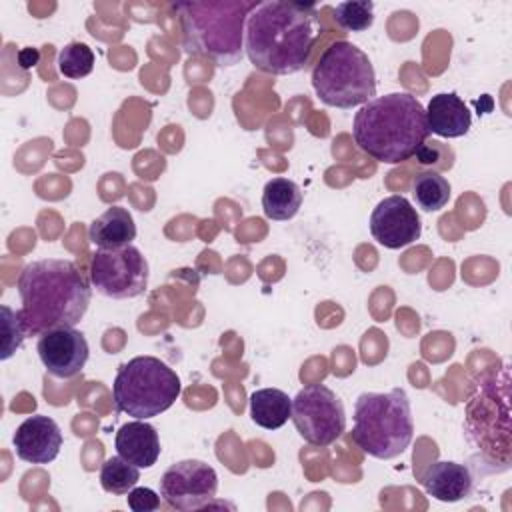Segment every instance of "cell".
I'll return each mask as SVG.
<instances>
[{
	"mask_svg": "<svg viewBox=\"0 0 512 512\" xmlns=\"http://www.w3.org/2000/svg\"><path fill=\"white\" fill-rule=\"evenodd\" d=\"M322 36V20L314 2H256L246 20L244 52L262 72L288 76L300 72Z\"/></svg>",
	"mask_w": 512,
	"mask_h": 512,
	"instance_id": "obj_1",
	"label": "cell"
},
{
	"mask_svg": "<svg viewBox=\"0 0 512 512\" xmlns=\"http://www.w3.org/2000/svg\"><path fill=\"white\" fill-rule=\"evenodd\" d=\"M18 294L28 336L78 324L92 298L88 280L72 260L64 258H42L26 264L18 276Z\"/></svg>",
	"mask_w": 512,
	"mask_h": 512,
	"instance_id": "obj_2",
	"label": "cell"
},
{
	"mask_svg": "<svg viewBox=\"0 0 512 512\" xmlns=\"http://www.w3.org/2000/svg\"><path fill=\"white\" fill-rule=\"evenodd\" d=\"M426 110L408 92L376 96L354 114L356 146L382 164H400L416 156L428 138Z\"/></svg>",
	"mask_w": 512,
	"mask_h": 512,
	"instance_id": "obj_3",
	"label": "cell"
},
{
	"mask_svg": "<svg viewBox=\"0 0 512 512\" xmlns=\"http://www.w3.org/2000/svg\"><path fill=\"white\" fill-rule=\"evenodd\" d=\"M256 2L208 0L178 2L182 46L190 56L210 58L216 66H234L244 56V30Z\"/></svg>",
	"mask_w": 512,
	"mask_h": 512,
	"instance_id": "obj_4",
	"label": "cell"
},
{
	"mask_svg": "<svg viewBox=\"0 0 512 512\" xmlns=\"http://www.w3.org/2000/svg\"><path fill=\"white\" fill-rule=\"evenodd\" d=\"M414 436L412 408L402 388L390 392H362L354 402L352 440L378 460L400 456Z\"/></svg>",
	"mask_w": 512,
	"mask_h": 512,
	"instance_id": "obj_5",
	"label": "cell"
},
{
	"mask_svg": "<svg viewBox=\"0 0 512 512\" xmlns=\"http://www.w3.org/2000/svg\"><path fill=\"white\" fill-rule=\"evenodd\" d=\"M312 88L322 104L350 110L376 98V72L364 50L336 40L314 64Z\"/></svg>",
	"mask_w": 512,
	"mask_h": 512,
	"instance_id": "obj_6",
	"label": "cell"
},
{
	"mask_svg": "<svg viewBox=\"0 0 512 512\" xmlns=\"http://www.w3.org/2000/svg\"><path fill=\"white\" fill-rule=\"evenodd\" d=\"M182 392L178 374L156 356H136L122 364L112 384L118 412L148 420L166 412Z\"/></svg>",
	"mask_w": 512,
	"mask_h": 512,
	"instance_id": "obj_7",
	"label": "cell"
},
{
	"mask_svg": "<svg viewBox=\"0 0 512 512\" xmlns=\"http://www.w3.org/2000/svg\"><path fill=\"white\" fill-rule=\"evenodd\" d=\"M290 418L304 442L318 448L334 444L346 430L344 404L324 384L304 386L292 398Z\"/></svg>",
	"mask_w": 512,
	"mask_h": 512,
	"instance_id": "obj_8",
	"label": "cell"
},
{
	"mask_svg": "<svg viewBox=\"0 0 512 512\" xmlns=\"http://www.w3.org/2000/svg\"><path fill=\"white\" fill-rule=\"evenodd\" d=\"M148 260L128 244L114 250H96L90 260V280L96 292L114 300L136 298L148 288Z\"/></svg>",
	"mask_w": 512,
	"mask_h": 512,
	"instance_id": "obj_9",
	"label": "cell"
},
{
	"mask_svg": "<svg viewBox=\"0 0 512 512\" xmlns=\"http://www.w3.org/2000/svg\"><path fill=\"white\" fill-rule=\"evenodd\" d=\"M218 490L216 470L202 460H180L168 466L160 478V496L174 510H198L208 506Z\"/></svg>",
	"mask_w": 512,
	"mask_h": 512,
	"instance_id": "obj_10",
	"label": "cell"
},
{
	"mask_svg": "<svg viewBox=\"0 0 512 512\" xmlns=\"http://www.w3.org/2000/svg\"><path fill=\"white\" fill-rule=\"evenodd\" d=\"M36 352L46 372L58 380H70L80 374L90 356L86 336L74 326H58L42 332Z\"/></svg>",
	"mask_w": 512,
	"mask_h": 512,
	"instance_id": "obj_11",
	"label": "cell"
},
{
	"mask_svg": "<svg viewBox=\"0 0 512 512\" xmlns=\"http://www.w3.org/2000/svg\"><path fill=\"white\" fill-rule=\"evenodd\" d=\"M370 234L384 248H404L422 234L420 214L406 196H386L370 214Z\"/></svg>",
	"mask_w": 512,
	"mask_h": 512,
	"instance_id": "obj_12",
	"label": "cell"
},
{
	"mask_svg": "<svg viewBox=\"0 0 512 512\" xmlns=\"http://www.w3.org/2000/svg\"><path fill=\"white\" fill-rule=\"evenodd\" d=\"M14 452L30 464H50L62 448V432L56 420L44 414L26 418L12 436Z\"/></svg>",
	"mask_w": 512,
	"mask_h": 512,
	"instance_id": "obj_13",
	"label": "cell"
},
{
	"mask_svg": "<svg viewBox=\"0 0 512 512\" xmlns=\"http://www.w3.org/2000/svg\"><path fill=\"white\" fill-rule=\"evenodd\" d=\"M420 482L426 494L440 502H460L468 498L474 488V480L468 466L452 460L432 462L424 470Z\"/></svg>",
	"mask_w": 512,
	"mask_h": 512,
	"instance_id": "obj_14",
	"label": "cell"
},
{
	"mask_svg": "<svg viewBox=\"0 0 512 512\" xmlns=\"http://www.w3.org/2000/svg\"><path fill=\"white\" fill-rule=\"evenodd\" d=\"M114 446L118 456L138 468H150L160 456V438L152 424L146 420H132L118 428Z\"/></svg>",
	"mask_w": 512,
	"mask_h": 512,
	"instance_id": "obj_15",
	"label": "cell"
},
{
	"mask_svg": "<svg viewBox=\"0 0 512 512\" xmlns=\"http://www.w3.org/2000/svg\"><path fill=\"white\" fill-rule=\"evenodd\" d=\"M426 110L428 132L442 138H460L472 126V114L456 92H440L430 98Z\"/></svg>",
	"mask_w": 512,
	"mask_h": 512,
	"instance_id": "obj_16",
	"label": "cell"
},
{
	"mask_svg": "<svg viewBox=\"0 0 512 512\" xmlns=\"http://www.w3.org/2000/svg\"><path fill=\"white\" fill-rule=\"evenodd\" d=\"M136 224L132 214L122 206H110L88 228V240L100 250H114L132 244Z\"/></svg>",
	"mask_w": 512,
	"mask_h": 512,
	"instance_id": "obj_17",
	"label": "cell"
},
{
	"mask_svg": "<svg viewBox=\"0 0 512 512\" xmlns=\"http://www.w3.org/2000/svg\"><path fill=\"white\" fill-rule=\"evenodd\" d=\"M292 414V400L284 390L260 388L250 394V418L264 430L282 428Z\"/></svg>",
	"mask_w": 512,
	"mask_h": 512,
	"instance_id": "obj_18",
	"label": "cell"
},
{
	"mask_svg": "<svg viewBox=\"0 0 512 512\" xmlns=\"http://www.w3.org/2000/svg\"><path fill=\"white\" fill-rule=\"evenodd\" d=\"M302 206V190L290 178H272L262 190V208L270 220H290Z\"/></svg>",
	"mask_w": 512,
	"mask_h": 512,
	"instance_id": "obj_19",
	"label": "cell"
},
{
	"mask_svg": "<svg viewBox=\"0 0 512 512\" xmlns=\"http://www.w3.org/2000/svg\"><path fill=\"white\" fill-rule=\"evenodd\" d=\"M450 182L434 170L420 172L412 180V196L416 206L424 212H438L450 200Z\"/></svg>",
	"mask_w": 512,
	"mask_h": 512,
	"instance_id": "obj_20",
	"label": "cell"
},
{
	"mask_svg": "<svg viewBox=\"0 0 512 512\" xmlns=\"http://www.w3.org/2000/svg\"><path fill=\"white\" fill-rule=\"evenodd\" d=\"M140 480V468L122 456L106 458L100 468V486L114 496L128 494Z\"/></svg>",
	"mask_w": 512,
	"mask_h": 512,
	"instance_id": "obj_21",
	"label": "cell"
},
{
	"mask_svg": "<svg viewBox=\"0 0 512 512\" xmlns=\"http://www.w3.org/2000/svg\"><path fill=\"white\" fill-rule=\"evenodd\" d=\"M56 66L64 78L80 80L94 70V52L84 42H68L64 48H60Z\"/></svg>",
	"mask_w": 512,
	"mask_h": 512,
	"instance_id": "obj_22",
	"label": "cell"
},
{
	"mask_svg": "<svg viewBox=\"0 0 512 512\" xmlns=\"http://www.w3.org/2000/svg\"><path fill=\"white\" fill-rule=\"evenodd\" d=\"M334 22L350 32H362L368 30L374 22V2L370 0H352V2H340L332 10Z\"/></svg>",
	"mask_w": 512,
	"mask_h": 512,
	"instance_id": "obj_23",
	"label": "cell"
},
{
	"mask_svg": "<svg viewBox=\"0 0 512 512\" xmlns=\"http://www.w3.org/2000/svg\"><path fill=\"white\" fill-rule=\"evenodd\" d=\"M2 360H8L22 344V340L28 336L24 320L20 316V310H12L10 306H2Z\"/></svg>",
	"mask_w": 512,
	"mask_h": 512,
	"instance_id": "obj_24",
	"label": "cell"
},
{
	"mask_svg": "<svg viewBox=\"0 0 512 512\" xmlns=\"http://www.w3.org/2000/svg\"><path fill=\"white\" fill-rule=\"evenodd\" d=\"M128 508L134 512H154L160 508V494L146 486H134L128 496Z\"/></svg>",
	"mask_w": 512,
	"mask_h": 512,
	"instance_id": "obj_25",
	"label": "cell"
},
{
	"mask_svg": "<svg viewBox=\"0 0 512 512\" xmlns=\"http://www.w3.org/2000/svg\"><path fill=\"white\" fill-rule=\"evenodd\" d=\"M438 144L440 142H432V144H422V148L416 152V158L420 164H438L440 160V154H438Z\"/></svg>",
	"mask_w": 512,
	"mask_h": 512,
	"instance_id": "obj_26",
	"label": "cell"
},
{
	"mask_svg": "<svg viewBox=\"0 0 512 512\" xmlns=\"http://www.w3.org/2000/svg\"><path fill=\"white\" fill-rule=\"evenodd\" d=\"M18 62H20L22 68H32V66H36V62H38V52L32 50V48H26V50H22V52L18 54Z\"/></svg>",
	"mask_w": 512,
	"mask_h": 512,
	"instance_id": "obj_27",
	"label": "cell"
}]
</instances>
